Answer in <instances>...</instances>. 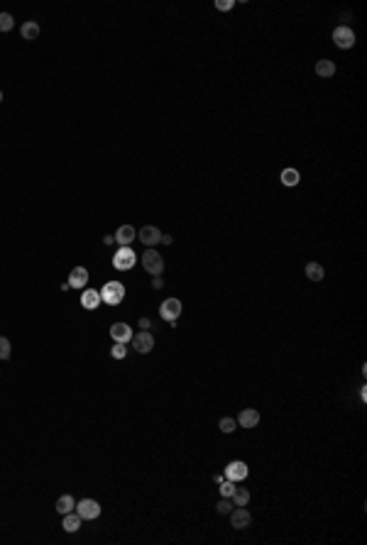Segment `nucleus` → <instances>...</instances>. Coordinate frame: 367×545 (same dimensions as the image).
I'll list each match as a JSON object with an SVG mask.
<instances>
[{
	"label": "nucleus",
	"mask_w": 367,
	"mask_h": 545,
	"mask_svg": "<svg viewBox=\"0 0 367 545\" xmlns=\"http://www.w3.org/2000/svg\"><path fill=\"white\" fill-rule=\"evenodd\" d=\"M86 284H88V272H86V267H73L71 274H69V286H71V289H84Z\"/></svg>",
	"instance_id": "obj_14"
},
{
	"label": "nucleus",
	"mask_w": 367,
	"mask_h": 545,
	"mask_svg": "<svg viewBox=\"0 0 367 545\" xmlns=\"http://www.w3.org/2000/svg\"><path fill=\"white\" fill-rule=\"evenodd\" d=\"M15 27V20H12L10 13H0V32H10Z\"/></svg>",
	"instance_id": "obj_23"
},
{
	"label": "nucleus",
	"mask_w": 367,
	"mask_h": 545,
	"mask_svg": "<svg viewBox=\"0 0 367 545\" xmlns=\"http://www.w3.org/2000/svg\"><path fill=\"white\" fill-rule=\"evenodd\" d=\"M100 303H103L100 301V291H96V289H86L84 294H81V306L86 310H96Z\"/></svg>",
	"instance_id": "obj_13"
},
{
	"label": "nucleus",
	"mask_w": 367,
	"mask_h": 545,
	"mask_svg": "<svg viewBox=\"0 0 367 545\" xmlns=\"http://www.w3.org/2000/svg\"><path fill=\"white\" fill-rule=\"evenodd\" d=\"M125 298V286L120 281H106L103 289H100V301L108 303V306H118Z\"/></svg>",
	"instance_id": "obj_1"
},
{
	"label": "nucleus",
	"mask_w": 367,
	"mask_h": 545,
	"mask_svg": "<svg viewBox=\"0 0 367 545\" xmlns=\"http://www.w3.org/2000/svg\"><path fill=\"white\" fill-rule=\"evenodd\" d=\"M137 237H140L142 245L154 247V245H159V240H162V233H159V227H154V225H145V227H140Z\"/></svg>",
	"instance_id": "obj_9"
},
{
	"label": "nucleus",
	"mask_w": 367,
	"mask_h": 545,
	"mask_svg": "<svg viewBox=\"0 0 367 545\" xmlns=\"http://www.w3.org/2000/svg\"><path fill=\"white\" fill-rule=\"evenodd\" d=\"M232 508H235V504H232L230 499H220V501H218V506H216V511H218L220 516H228V513H230Z\"/></svg>",
	"instance_id": "obj_26"
},
{
	"label": "nucleus",
	"mask_w": 367,
	"mask_h": 545,
	"mask_svg": "<svg viewBox=\"0 0 367 545\" xmlns=\"http://www.w3.org/2000/svg\"><path fill=\"white\" fill-rule=\"evenodd\" d=\"M257 423H259V411H255V409L240 411V416H238V425H240V428H255Z\"/></svg>",
	"instance_id": "obj_15"
},
{
	"label": "nucleus",
	"mask_w": 367,
	"mask_h": 545,
	"mask_svg": "<svg viewBox=\"0 0 367 545\" xmlns=\"http://www.w3.org/2000/svg\"><path fill=\"white\" fill-rule=\"evenodd\" d=\"M299 179H301V176H299L296 169H284V171H281V184H284V186H296Z\"/></svg>",
	"instance_id": "obj_22"
},
{
	"label": "nucleus",
	"mask_w": 367,
	"mask_h": 545,
	"mask_svg": "<svg viewBox=\"0 0 367 545\" xmlns=\"http://www.w3.org/2000/svg\"><path fill=\"white\" fill-rule=\"evenodd\" d=\"M10 357V340L8 337H0V359Z\"/></svg>",
	"instance_id": "obj_28"
},
{
	"label": "nucleus",
	"mask_w": 367,
	"mask_h": 545,
	"mask_svg": "<svg viewBox=\"0 0 367 545\" xmlns=\"http://www.w3.org/2000/svg\"><path fill=\"white\" fill-rule=\"evenodd\" d=\"M76 513H78L84 521H93L100 516V504L93 501V499H81V501L76 504Z\"/></svg>",
	"instance_id": "obj_7"
},
{
	"label": "nucleus",
	"mask_w": 367,
	"mask_h": 545,
	"mask_svg": "<svg viewBox=\"0 0 367 545\" xmlns=\"http://www.w3.org/2000/svg\"><path fill=\"white\" fill-rule=\"evenodd\" d=\"M159 242H164V245H171V237L169 235H162V240Z\"/></svg>",
	"instance_id": "obj_32"
},
{
	"label": "nucleus",
	"mask_w": 367,
	"mask_h": 545,
	"mask_svg": "<svg viewBox=\"0 0 367 545\" xmlns=\"http://www.w3.org/2000/svg\"><path fill=\"white\" fill-rule=\"evenodd\" d=\"M230 523L235 531H243V528H247L250 523H252V513L247 511L245 506H238L230 511Z\"/></svg>",
	"instance_id": "obj_8"
},
{
	"label": "nucleus",
	"mask_w": 367,
	"mask_h": 545,
	"mask_svg": "<svg viewBox=\"0 0 367 545\" xmlns=\"http://www.w3.org/2000/svg\"><path fill=\"white\" fill-rule=\"evenodd\" d=\"M20 35H22L24 39H30V42H32V39L39 37V25H37V22H32V20H30V22H22V27H20Z\"/></svg>",
	"instance_id": "obj_20"
},
{
	"label": "nucleus",
	"mask_w": 367,
	"mask_h": 545,
	"mask_svg": "<svg viewBox=\"0 0 367 545\" xmlns=\"http://www.w3.org/2000/svg\"><path fill=\"white\" fill-rule=\"evenodd\" d=\"M73 508H76V499H73L71 494H64L57 499V511H59L61 516L69 513V511H73Z\"/></svg>",
	"instance_id": "obj_18"
},
{
	"label": "nucleus",
	"mask_w": 367,
	"mask_h": 545,
	"mask_svg": "<svg viewBox=\"0 0 367 545\" xmlns=\"http://www.w3.org/2000/svg\"><path fill=\"white\" fill-rule=\"evenodd\" d=\"M316 74L321 76V78H333L335 64L330 62V59H321V62H316Z\"/></svg>",
	"instance_id": "obj_17"
},
{
	"label": "nucleus",
	"mask_w": 367,
	"mask_h": 545,
	"mask_svg": "<svg viewBox=\"0 0 367 545\" xmlns=\"http://www.w3.org/2000/svg\"><path fill=\"white\" fill-rule=\"evenodd\" d=\"M159 315H162L164 321H169L171 325H176L179 315H181V301H179V298H167V301H162Z\"/></svg>",
	"instance_id": "obj_3"
},
{
	"label": "nucleus",
	"mask_w": 367,
	"mask_h": 545,
	"mask_svg": "<svg viewBox=\"0 0 367 545\" xmlns=\"http://www.w3.org/2000/svg\"><path fill=\"white\" fill-rule=\"evenodd\" d=\"M135 262H137V254L130 249V245H127V247H118V252L113 254V267H115V269H120V272L133 269Z\"/></svg>",
	"instance_id": "obj_2"
},
{
	"label": "nucleus",
	"mask_w": 367,
	"mask_h": 545,
	"mask_svg": "<svg viewBox=\"0 0 367 545\" xmlns=\"http://www.w3.org/2000/svg\"><path fill=\"white\" fill-rule=\"evenodd\" d=\"M113 237H115V242H118L120 247H127L135 237H137V230H135L133 225H120V227H118V233H115Z\"/></svg>",
	"instance_id": "obj_12"
},
{
	"label": "nucleus",
	"mask_w": 367,
	"mask_h": 545,
	"mask_svg": "<svg viewBox=\"0 0 367 545\" xmlns=\"http://www.w3.org/2000/svg\"><path fill=\"white\" fill-rule=\"evenodd\" d=\"M81 516L76 513V511H69V513H64V523H61V528L66 533H76L78 528H81Z\"/></svg>",
	"instance_id": "obj_16"
},
{
	"label": "nucleus",
	"mask_w": 367,
	"mask_h": 545,
	"mask_svg": "<svg viewBox=\"0 0 367 545\" xmlns=\"http://www.w3.org/2000/svg\"><path fill=\"white\" fill-rule=\"evenodd\" d=\"M216 8H218V10H230L232 0H216Z\"/></svg>",
	"instance_id": "obj_29"
},
{
	"label": "nucleus",
	"mask_w": 367,
	"mask_h": 545,
	"mask_svg": "<svg viewBox=\"0 0 367 545\" xmlns=\"http://www.w3.org/2000/svg\"><path fill=\"white\" fill-rule=\"evenodd\" d=\"M223 479H225V474H216V477H213V482H216V484H220Z\"/></svg>",
	"instance_id": "obj_31"
},
{
	"label": "nucleus",
	"mask_w": 367,
	"mask_h": 545,
	"mask_svg": "<svg viewBox=\"0 0 367 545\" xmlns=\"http://www.w3.org/2000/svg\"><path fill=\"white\" fill-rule=\"evenodd\" d=\"M110 355L115 359H125L127 357V347H125V342H115L113 345V350H110Z\"/></svg>",
	"instance_id": "obj_27"
},
{
	"label": "nucleus",
	"mask_w": 367,
	"mask_h": 545,
	"mask_svg": "<svg viewBox=\"0 0 367 545\" xmlns=\"http://www.w3.org/2000/svg\"><path fill=\"white\" fill-rule=\"evenodd\" d=\"M110 337L115 342H130L133 340V328L127 323H113L110 325Z\"/></svg>",
	"instance_id": "obj_10"
},
{
	"label": "nucleus",
	"mask_w": 367,
	"mask_h": 545,
	"mask_svg": "<svg viewBox=\"0 0 367 545\" xmlns=\"http://www.w3.org/2000/svg\"><path fill=\"white\" fill-rule=\"evenodd\" d=\"M232 504H235V506H247V504H250V489H238V486H235V492H232Z\"/></svg>",
	"instance_id": "obj_21"
},
{
	"label": "nucleus",
	"mask_w": 367,
	"mask_h": 545,
	"mask_svg": "<svg viewBox=\"0 0 367 545\" xmlns=\"http://www.w3.org/2000/svg\"><path fill=\"white\" fill-rule=\"evenodd\" d=\"M162 284H164V281H162L159 276H154V279H152V286H154V289H162Z\"/></svg>",
	"instance_id": "obj_30"
},
{
	"label": "nucleus",
	"mask_w": 367,
	"mask_h": 545,
	"mask_svg": "<svg viewBox=\"0 0 367 545\" xmlns=\"http://www.w3.org/2000/svg\"><path fill=\"white\" fill-rule=\"evenodd\" d=\"M0 103H3V91H0Z\"/></svg>",
	"instance_id": "obj_33"
},
{
	"label": "nucleus",
	"mask_w": 367,
	"mask_h": 545,
	"mask_svg": "<svg viewBox=\"0 0 367 545\" xmlns=\"http://www.w3.org/2000/svg\"><path fill=\"white\" fill-rule=\"evenodd\" d=\"M220 496H223V499H230L232 496V492H235V482H230V479H223V482H220Z\"/></svg>",
	"instance_id": "obj_24"
},
{
	"label": "nucleus",
	"mask_w": 367,
	"mask_h": 545,
	"mask_svg": "<svg viewBox=\"0 0 367 545\" xmlns=\"http://www.w3.org/2000/svg\"><path fill=\"white\" fill-rule=\"evenodd\" d=\"M142 267H145L147 274L159 276V274L164 272V260H162V254H157L154 249H147L145 254H142Z\"/></svg>",
	"instance_id": "obj_4"
},
{
	"label": "nucleus",
	"mask_w": 367,
	"mask_h": 545,
	"mask_svg": "<svg viewBox=\"0 0 367 545\" xmlns=\"http://www.w3.org/2000/svg\"><path fill=\"white\" fill-rule=\"evenodd\" d=\"M218 428L223 431V433H235V428H238V421H235V418H220Z\"/></svg>",
	"instance_id": "obj_25"
},
{
	"label": "nucleus",
	"mask_w": 367,
	"mask_h": 545,
	"mask_svg": "<svg viewBox=\"0 0 367 545\" xmlns=\"http://www.w3.org/2000/svg\"><path fill=\"white\" fill-rule=\"evenodd\" d=\"M133 350L137 352V355H147V352H152L154 350V335L147 333V330H142V333H133Z\"/></svg>",
	"instance_id": "obj_5"
},
{
	"label": "nucleus",
	"mask_w": 367,
	"mask_h": 545,
	"mask_svg": "<svg viewBox=\"0 0 367 545\" xmlns=\"http://www.w3.org/2000/svg\"><path fill=\"white\" fill-rule=\"evenodd\" d=\"M333 44H335V47H340V49H350V47L355 44L353 27H348V25L335 27V30H333Z\"/></svg>",
	"instance_id": "obj_6"
},
{
	"label": "nucleus",
	"mask_w": 367,
	"mask_h": 545,
	"mask_svg": "<svg viewBox=\"0 0 367 545\" xmlns=\"http://www.w3.org/2000/svg\"><path fill=\"white\" fill-rule=\"evenodd\" d=\"M247 477V465L245 462H230L228 467H225V479H230V482H240V479H245Z\"/></svg>",
	"instance_id": "obj_11"
},
{
	"label": "nucleus",
	"mask_w": 367,
	"mask_h": 545,
	"mask_svg": "<svg viewBox=\"0 0 367 545\" xmlns=\"http://www.w3.org/2000/svg\"><path fill=\"white\" fill-rule=\"evenodd\" d=\"M306 276H308L311 281H321V279L326 276V272H323V267H321L318 262H308V264H306Z\"/></svg>",
	"instance_id": "obj_19"
}]
</instances>
